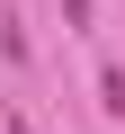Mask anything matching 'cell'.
<instances>
[{"label": "cell", "mask_w": 125, "mask_h": 134, "mask_svg": "<svg viewBox=\"0 0 125 134\" xmlns=\"http://www.w3.org/2000/svg\"><path fill=\"white\" fill-rule=\"evenodd\" d=\"M98 98H107V107L125 116V72H116V63H107V72H98Z\"/></svg>", "instance_id": "1"}, {"label": "cell", "mask_w": 125, "mask_h": 134, "mask_svg": "<svg viewBox=\"0 0 125 134\" xmlns=\"http://www.w3.org/2000/svg\"><path fill=\"white\" fill-rule=\"evenodd\" d=\"M0 134H27V116H0Z\"/></svg>", "instance_id": "3"}, {"label": "cell", "mask_w": 125, "mask_h": 134, "mask_svg": "<svg viewBox=\"0 0 125 134\" xmlns=\"http://www.w3.org/2000/svg\"><path fill=\"white\" fill-rule=\"evenodd\" d=\"M62 18H72V27H89V0H62Z\"/></svg>", "instance_id": "2"}]
</instances>
